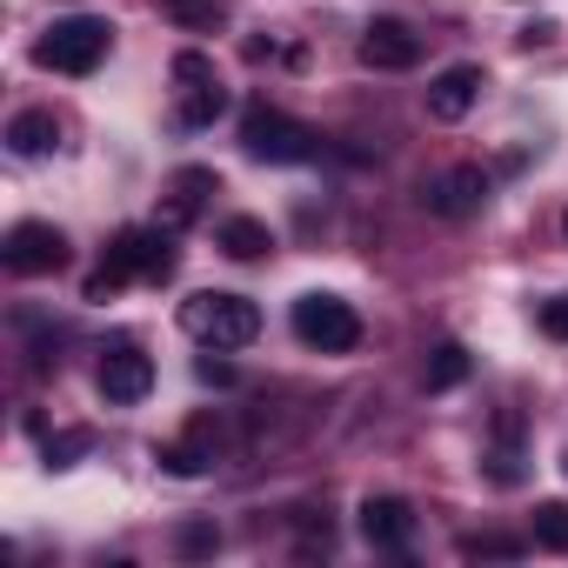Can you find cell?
<instances>
[{"label":"cell","mask_w":568,"mask_h":568,"mask_svg":"<svg viewBox=\"0 0 568 568\" xmlns=\"http://www.w3.org/2000/svg\"><path fill=\"white\" fill-rule=\"evenodd\" d=\"M181 267V254H174V227H121L114 234V247H108V261L88 274V302H114L128 281H168Z\"/></svg>","instance_id":"cell-1"},{"label":"cell","mask_w":568,"mask_h":568,"mask_svg":"<svg viewBox=\"0 0 568 568\" xmlns=\"http://www.w3.org/2000/svg\"><path fill=\"white\" fill-rule=\"evenodd\" d=\"M241 148H247V161L295 168V161H315V154H322V134H315L308 121H295V114L267 108V101H247V114H241Z\"/></svg>","instance_id":"cell-2"},{"label":"cell","mask_w":568,"mask_h":568,"mask_svg":"<svg viewBox=\"0 0 568 568\" xmlns=\"http://www.w3.org/2000/svg\"><path fill=\"white\" fill-rule=\"evenodd\" d=\"M181 328H187L201 348L234 355V348H247V342L261 335V308H254L247 295H221V288H207V295H187V302H181Z\"/></svg>","instance_id":"cell-3"},{"label":"cell","mask_w":568,"mask_h":568,"mask_svg":"<svg viewBox=\"0 0 568 568\" xmlns=\"http://www.w3.org/2000/svg\"><path fill=\"white\" fill-rule=\"evenodd\" d=\"M108 54H114V28L101 14H68L34 41V68L48 74H94Z\"/></svg>","instance_id":"cell-4"},{"label":"cell","mask_w":568,"mask_h":568,"mask_svg":"<svg viewBox=\"0 0 568 568\" xmlns=\"http://www.w3.org/2000/svg\"><path fill=\"white\" fill-rule=\"evenodd\" d=\"M295 342L315 348V355H355L362 348V315L342 302V295H302L295 315H288Z\"/></svg>","instance_id":"cell-5"},{"label":"cell","mask_w":568,"mask_h":568,"mask_svg":"<svg viewBox=\"0 0 568 568\" xmlns=\"http://www.w3.org/2000/svg\"><path fill=\"white\" fill-rule=\"evenodd\" d=\"M168 74H174V114H181V128H214L221 108H227V88H221L214 61L201 48H181Z\"/></svg>","instance_id":"cell-6"},{"label":"cell","mask_w":568,"mask_h":568,"mask_svg":"<svg viewBox=\"0 0 568 568\" xmlns=\"http://www.w3.org/2000/svg\"><path fill=\"white\" fill-rule=\"evenodd\" d=\"M0 261H8V274H61L68 267V234L54 221H21L8 227V241H0Z\"/></svg>","instance_id":"cell-7"},{"label":"cell","mask_w":568,"mask_h":568,"mask_svg":"<svg viewBox=\"0 0 568 568\" xmlns=\"http://www.w3.org/2000/svg\"><path fill=\"white\" fill-rule=\"evenodd\" d=\"M101 402L108 408H134V402H148V388H154V362L141 355V342H114L108 355H101Z\"/></svg>","instance_id":"cell-8"},{"label":"cell","mask_w":568,"mask_h":568,"mask_svg":"<svg viewBox=\"0 0 568 568\" xmlns=\"http://www.w3.org/2000/svg\"><path fill=\"white\" fill-rule=\"evenodd\" d=\"M362 68H375V74H408L415 61H422V34L408 28V21H395V14H382V21H368L362 28Z\"/></svg>","instance_id":"cell-9"},{"label":"cell","mask_w":568,"mask_h":568,"mask_svg":"<svg viewBox=\"0 0 568 568\" xmlns=\"http://www.w3.org/2000/svg\"><path fill=\"white\" fill-rule=\"evenodd\" d=\"M221 448H227V435H221V422H214V415H194L181 442H168V448H154V462H161L168 475H181V481H194V475H207V468L221 462Z\"/></svg>","instance_id":"cell-10"},{"label":"cell","mask_w":568,"mask_h":568,"mask_svg":"<svg viewBox=\"0 0 568 568\" xmlns=\"http://www.w3.org/2000/svg\"><path fill=\"white\" fill-rule=\"evenodd\" d=\"M481 88H488V74H481L475 61H462V68H442V74L428 81V94H422V108H428V121H442V128H455V121H468V108L481 101Z\"/></svg>","instance_id":"cell-11"},{"label":"cell","mask_w":568,"mask_h":568,"mask_svg":"<svg viewBox=\"0 0 568 568\" xmlns=\"http://www.w3.org/2000/svg\"><path fill=\"white\" fill-rule=\"evenodd\" d=\"M481 201H488V174L481 168H448V174H435L428 187H422V207L428 214H442V221H468V214H481Z\"/></svg>","instance_id":"cell-12"},{"label":"cell","mask_w":568,"mask_h":568,"mask_svg":"<svg viewBox=\"0 0 568 568\" xmlns=\"http://www.w3.org/2000/svg\"><path fill=\"white\" fill-rule=\"evenodd\" d=\"M481 475H488L495 488H521V481H528L521 415H515V408H501V415H495V435H488V448H481Z\"/></svg>","instance_id":"cell-13"},{"label":"cell","mask_w":568,"mask_h":568,"mask_svg":"<svg viewBox=\"0 0 568 568\" xmlns=\"http://www.w3.org/2000/svg\"><path fill=\"white\" fill-rule=\"evenodd\" d=\"M355 528H362L368 548H408V535H415V508H408L402 495H368V501L355 508Z\"/></svg>","instance_id":"cell-14"},{"label":"cell","mask_w":568,"mask_h":568,"mask_svg":"<svg viewBox=\"0 0 568 568\" xmlns=\"http://www.w3.org/2000/svg\"><path fill=\"white\" fill-rule=\"evenodd\" d=\"M214 187H221V181H214V168H181V174L168 181V201H161V227H174V234H181V227L201 214V201H207Z\"/></svg>","instance_id":"cell-15"},{"label":"cell","mask_w":568,"mask_h":568,"mask_svg":"<svg viewBox=\"0 0 568 568\" xmlns=\"http://www.w3.org/2000/svg\"><path fill=\"white\" fill-rule=\"evenodd\" d=\"M54 141H61V121H54L48 108H21V114L8 121V148H14L21 161H41V154H54Z\"/></svg>","instance_id":"cell-16"},{"label":"cell","mask_w":568,"mask_h":568,"mask_svg":"<svg viewBox=\"0 0 568 568\" xmlns=\"http://www.w3.org/2000/svg\"><path fill=\"white\" fill-rule=\"evenodd\" d=\"M267 247H274L267 221H254V214H234V221H221V254H227V261H261Z\"/></svg>","instance_id":"cell-17"},{"label":"cell","mask_w":568,"mask_h":568,"mask_svg":"<svg viewBox=\"0 0 568 568\" xmlns=\"http://www.w3.org/2000/svg\"><path fill=\"white\" fill-rule=\"evenodd\" d=\"M468 382V348L462 342H435L428 348V368H422V388L428 395H448V388H462Z\"/></svg>","instance_id":"cell-18"},{"label":"cell","mask_w":568,"mask_h":568,"mask_svg":"<svg viewBox=\"0 0 568 568\" xmlns=\"http://www.w3.org/2000/svg\"><path fill=\"white\" fill-rule=\"evenodd\" d=\"M154 8H161V21H174L181 34H214V28L227 21L221 0H154Z\"/></svg>","instance_id":"cell-19"},{"label":"cell","mask_w":568,"mask_h":568,"mask_svg":"<svg viewBox=\"0 0 568 568\" xmlns=\"http://www.w3.org/2000/svg\"><path fill=\"white\" fill-rule=\"evenodd\" d=\"M455 555H462V561H515V555H521V535H495V528H488V535H462Z\"/></svg>","instance_id":"cell-20"},{"label":"cell","mask_w":568,"mask_h":568,"mask_svg":"<svg viewBox=\"0 0 568 568\" xmlns=\"http://www.w3.org/2000/svg\"><path fill=\"white\" fill-rule=\"evenodd\" d=\"M535 541L568 555V501H535Z\"/></svg>","instance_id":"cell-21"},{"label":"cell","mask_w":568,"mask_h":568,"mask_svg":"<svg viewBox=\"0 0 568 568\" xmlns=\"http://www.w3.org/2000/svg\"><path fill=\"white\" fill-rule=\"evenodd\" d=\"M88 448H94V428H61V435H48V468H74Z\"/></svg>","instance_id":"cell-22"},{"label":"cell","mask_w":568,"mask_h":568,"mask_svg":"<svg viewBox=\"0 0 568 568\" xmlns=\"http://www.w3.org/2000/svg\"><path fill=\"white\" fill-rule=\"evenodd\" d=\"M221 548V535H214V521H181V535H174V555H214Z\"/></svg>","instance_id":"cell-23"},{"label":"cell","mask_w":568,"mask_h":568,"mask_svg":"<svg viewBox=\"0 0 568 568\" xmlns=\"http://www.w3.org/2000/svg\"><path fill=\"white\" fill-rule=\"evenodd\" d=\"M541 335H555V342H568V295H555V302H541Z\"/></svg>","instance_id":"cell-24"},{"label":"cell","mask_w":568,"mask_h":568,"mask_svg":"<svg viewBox=\"0 0 568 568\" xmlns=\"http://www.w3.org/2000/svg\"><path fill=\"white\" fill-rule=\"evenodd\" d=\"M194 375H201V382H214V388H227V382H234V368L221 362V348H207V355L194 362Z\"/></svg>","instance_id":"cell-25"},{"label":"cell","mask_w":568,"mask_h":568,"mask_svg":"<svg viewBox=\"0 0 568 568\" xmlns=\"http://www.w3.org/2000/svg\"><path fill=\"white\" fill-rule=\"evenodd\" d=\"M548 41H555V21H528L521 28V48H548Z\"/></svg>","instance_id":"cell-26"},{"label":"cell","mask_w":568,"mask_h":568,"mask_svg":"<svg viewBox=\"0 0 568 568\" xmlns=\"http://www.w3.org/2000/svg\"><path fill=\"white\" fill-rule=\"evenodd\" d=\"M561 234H568V214H561Z\"/></svg>","instance_id":"cell-27"}]
</instances>
